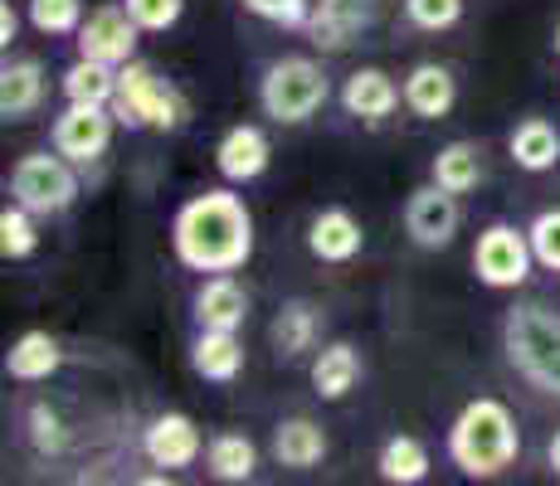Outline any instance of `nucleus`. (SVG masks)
Listing matches in <instances>:
<instances>
[{"mask_svg": "<svg viewBox=\"0 0 560 486\" xmlns=\"http://www.w3.org/2000/svg\"><path fill=\"white\" fill-rule=\"evenodd\" d=\"M171 248L190 273H240L254 258V214L234 190L190 194L171 220Z\"/></svg>", "mask_w": 560, "mask_h": 486, "instance_id": "1", "label": "nucleus"}, {"mask_svg": "<svg viewBox=\"0 0 560 486\" xmlns=\"http://www.w3.org/2000/svg\"><path fill=\"white\" fill-rule=\"evenodd\" d=\"M516 452H522V428L502 399H468L458 408L454 428H448V458L463 477H502L516 462Z\"/></svg>", "mask_w": 560, "mask_h": 486, "instance_id": "2", "label": "nucleus"}, {"mask_svg": "<svg viewBox=\"0 0 560 486\" xmlns=\"http://www.w3.org/2000/svg\"><path fill=\"white\" fill-rule=\"evenodd\" d=\"M502 345L526 384L560 399V311L541 301H516L502 321Z\"/></svg>", "mask_w": 560, "mask_h": 486, "instance_id": "3", "label": "nucleus"}, {"mask_svg": "<svg viewBox=\"0 0 560 486\" xmlns=\"http://www.w3.org/2000/svg\"><path fill=\"white\" fill-rule=\"evenodd\" d=\"M113 112H117V122L132 127V132H147V127H152V132H180L190 117V103L176 83L161 79L152 63L132 59L117 69Z\"/></svg>", "mask_w": 560, "mask_h": 486, "instance_id": "4", "label": "nucleus"}, {"mask_svg": "<svg viewBox=\"0 0 560 486\" xmlns=\"http://www.w3.org/2000/svg\"><path fill=\"white\" fill-rule=\"evenodd\" d=\"M327 93H331L327 73H322V63L307 59V54L273 59L264 69V79H258V107H264V117H273L278 127H303L307 117L322 112Z\"/></svg>", "mask_w": 560, "mask_h": 486, "instance_id": "5", "label": "nucleus"}, {"mask_svg": "<svg viewBox=\"0 0 560 486\" xmlns=\"http://www.w3.org/2000/svg\"><path fill=\"white\" fill-rule=\"evenodd\" d=\"M10 200L35 210L39 220L45 214H63L73 200H79V176H73V161L59 156V151H30V156L15 161L10 170Z\"/></svg>", "mask_w": 560, "mask_h": 486, "instance_id": "6", "label": "nucleus"}, {"mask_svg": "<svg viewBox=\"0 0 560 486\" xmlns=\"http://www.w3.org/2000/svg\"><path fill=\"white\" fill-rule=\"evenodd\" d=\"M532 239H526L522 229H512V224H488V229L478 234V248H472V273H478L482 287L492 292H512L522 287L526 277H532Z\"/></svg>", "mask_w": 560, "mask_h": 486, "instance_id": "7", "label": "nucleus"}, {"mask_svg": "<svg viewBox=\"0 0 560 486\" xmlns=\"http://www.w3.org/2000/svg\"><path fill=\"white\" fill-rule=\"evenodd\" d=\"M117 112L113 107H98V103H69L59 117H54L49 137H54V151L69 156L73 166H93V161L107 156L113 146V132H117Z\"/></svg>", "mask_w": 560, "mask_h": 486, "instance_id": "8", "label": "nucleus"}, {"mask_svg": "<svg viewBox=\"0 0 560 486\" xmlns=\"http://www.w3.org/2000/svg\"><path fill=\"white\" fill-rule=\"evenodd\" d=\"M458 224H463V210H458V194L454 190H444L439 180L409 190V200H405V234L419 248H448V244H454V234H458Z\"/></svg>", "mask_w": 560, "mask_h": 486, "instance_id": "9", "label": "nucleus"}, {"mask_svg": "<svg viewBox=\"0 0 560 486\" xmlns=\"http://www.w3.org/2000/svg\"><path fill=\"white\" fill-rule=\"evenodd\" d=\"M137 35H142V25L127 15V5H98L93 15H83L73 45H79L83 59H98V63L122 69V63H132V54H137Z\"/></svg>", "mask_w": 560, "mask_h": 486, "instance_id": "10", "label": "nucleus"}, {"mask_svg": "<svg viewBox=\"0 0 560 486\" xmlns=\"http://www.w3.org/2000/svg\"><path fill=\"white\" fill-rule=\"evenodd\" d=\"M375 15H381V0H312V15H307L303 35L317 49L341 54L375 25Z\"/></svg>", "mask_w": 560, "mask_h": 486, "instance_id": "11", "label": "nucleus"}, {"mask_svg": "<svg viewBox=\"0 0 560 486\" xmlns=\"http://www.w3.org/2000/svg\"><path fill=\"white\" fill-rule=\"evenodd\" d=\"M142 452L156 467L180 472V467H196V458L205 452V438L190 414H156L142 434Z\"/></svg>", "mask_w": 560, "mask_h": 486, "instance_id": "12", "label": "nucleus"}, {"mask_svg": "<svg viewBox=\"0 0 560 486\" xmlns=\"http://www.w3.org/2000/svg\"><path fill=\"white\" fill-rule=\"evenodd\" d=\"M322 327H327V311L307 297H293L278 307L273 327H268V341H273V355L278 360H303L307 351H317L322 341Z\"/></svg>", "mask_w": 560, "mask_h": 486, "instance_id": "13", "label": "nucleus"}, {"mask_svg": "<svg viewBox=\"0 0 560 486\" xmlns=\"http://www.w3.org/2000/svg\"><path fill=\"white\" fill-rule=\"evenodd\" d=\"M268 156H273V146H268L264 127H254V122L230 127V132L220 137V146H214V166H220V176L230 180V186L258 180L268 170Z\"/></svg>", "mask_w": 560, "mask_h": 486, "instance_id": "14", "label": "nucleus"}, {"mask_svg": "<svg viewBox=\"0 0 560 486\" xmlns=\"http://www.w3.org/2000/svg\"><path fill=\"white\" fill-rule=\"evenodd\" d=\"M458 103V79L454 69H444V63H415V69L405 73V107L415 117H424V122H439V117H448Z\"/></svg>", "mask_w": 560, "mask_h": 486, "instance_id": "15", "label": "nucleus"}, {"mask_svg": "<svg viewBox=\"0 0 560 486\" xmlns=\"http://www.w3.org/2000/svg\"><path fill=\"white\" fill-rule=\"evenodd\" d=\"M307 248H312V258H322V263H351V258L365 248V229L351 210L331 204V210H322L317 220L307 224Z\"/></svg>", "mask_w": 560, "mask_h": 486, "instance_id": "16", "label": "nucleus"}, {"mask_svg": "<svg viewBox=\"0 0 560 486\" xmlns=\"http://www.w3.org/2000/svg\"><path fill=\"white\" fill-rule=\"evenodd\" d=\"M190 311H196V327L240 331L244 321H249V292L234 283L230 273H214L210 283H200L196 301H190Z\"/></svg>", "mask_w": 560, "mask_h": 486, "instance_id": "17", "label": "nucleus"}, {"mask_svg": "<svg viewBox=\"0 0 560 486\" xmlns=\"http://www.w3.org/2000/svg\"><path fill=\"white\" fill-rule=\"evenodd\" d=\"M45 93H49V79H45V63L39 59H10L5 69H0V117H5V122L35 117Z\"/></svg>", "mask_w": 560, "mask_h": 486, "instance_id": "18", "label": "nucleus"}, {"mask_svg": "<svg viewBox=\"0 0 560 486\" xmlns=\"http://www.w3.org/2000/svg\"><path fill=\"white\" fill-rule=\"evenodd\" d=\"M405 103V88H395V79L385 69H357L341 88V107L361 122H385L395 107Z\"/></svg>", "mask_w": 560, "mask_h": 486, "instance_id": "19", "label": "nucleus"}, {"mask_svg": "<svg viewBox=\"0 0 560 486\" xmlns=\"http://www.w3.org/2000/svg\"><path fill=\"white\" fill-rule=\"evenodd\" d=\"M190 370H196L200 380H210V384L240 380V370H244V341L234 336V331L200 327L196 345H190Z\"/></svg>", "mask_w": 560, "mask_h": 486, "instance_id": "20", "label": "nucleus"}, {"mask_svg": "<svg viewBox=\"0 0 560 486\" xmlns=\"http://www.w3.org/2000/svg\"><path fill=\"white\" fill-rule=\"evenodd\" d=\"M327 428L317 418H283L273 428V458L278 467H293V472H312L322 458H327Z\"/></svg>", "mask_w": 560, "mask_h": 486, "instance_id": "21", "label": "nucleus"}, {"mask_svg": "<svg viewBox=\"0 0 560 486\" xmlns=\"http://www.w3.org/2000/svg\"><path fill=\"white\" fill-rule=\"evenodd\" d=\"M357 380H361V351L351 341H331L327 351H317V360H312V389H317V399L337 404V399H347L357 389Z\"/></svg>", "mask_w": 560, "mask_h": 486, "instance_id": "22", "label": "nucleus"}, {"mask_svg": "<svg viewBox=\"0 0 560 486\" xmlns=\"http://www.w3.org/2000/svg\"><path fill=\"white\" fill-rule=\"evenodd\" d=\"M59 365H63V351H59V341H54L49 331H25V336L5 351V375L10 380H20V384L49 380Z\"/></svg>", "mask_w": 560, "mask_h": 486, "instance_id": "23", "label": "nucleus"}, {"mask_svg": "<svg viewBox=\"0 0 560 486\" xmlns=\"http://www.w3.org/2000/svg\"><path fill=\"white\" fill-rule=\"evenodd\" d=\"M508 151H512V161H516L522 170L541 176V170H551L556 161H560V132H556L551 122H546V117H526V122L512 127Z\"/></svg>", "mask_w": 560, "mask_h": 486, "instance_id": "24", "label": "nucleus"}, {"mask_svg": "<svg viewBox=\"0 0 560 486\" xmlns=\"http://www.w3.org/2000/svg\"><path fill=\"white\" fill-rule=\"evenodd\" d=\"M429 467H434V462H429V448L409 434L385 438L381 458H375V472H381V482H390V486H419L429 477Z\"/></svg>", "mask_w": 560, "mask_h": 486, "instance_id": "25", "label": "nucleus"}, {"mask_svg": "<svg viewBox=\"0 0 560 486\" xmlns=\"http://www.w3.org/2000/svg\"><path fill=\"white\" fill-rule=\"evenodd\" d=\"M59 88L69 103H98V107H113V97H117V69L113 63H98V59H73L69 69H63V79H59Z\"/></svg>", "mask_w": 560, "mask_h": 486, "instance_id": "26", "label": "nucleus"}, {"mask_svg": "<svg viewBox=\"0 0 560 486\" xmlns=\"http://www.w3.org/2000/svg\"><path fill=\"white\" fill-rule=\"evenodd\" d=\"M205 467L214 482H249L258 472V448L249 434H214L205 448Z\"/></svg>", "mask_w": 560, "mask_h": 486, "instance_id": "27", "label": "nucleus"}, {"mask_svg": "<svg viewBox=\"0 0 560 486\" xmlns=\"http://www.w3.org/2000/svg\"><path fill=\"white\" fill-rule=\"evenodd\" d=\"M434 180L444 190H454V194L478 190V180H482V146L478 142H448L434 156Z\"/></svg>", "mask_w": 560, "mask_h": 486, "instance_id": "28", "label": "nucleus"}, {"mask_svg": "<svg viewBox=\"0 0 560 486\" xmlns=\"http://www.w3.org/2000/svg\"><path fill=\"white\" fill-rule=\"evenodd\" d=\"M35 220L39 214L25 210V204H5V210H0V258H5V263H20V258H30L39 248Z\"/></svg>", "mask_w": 560, "mask_h": 486, "instance_id": "29", "label": "nucleus"}, {"mask_svg": "<svg viewBox=\"0 0 560 486\" xmlns=\"http://www.w3.org/2000/svg\"><path fill=\"white\" fill-rule=\"evenodd\" d=\"M30 25L39 35H79L83 0H30Z\"/></svg>", "mask_w": 560, "mask_h": 486, "instance_id": "30", "label": "nucleus"}, {"mask_svg": "<svg viewBox=\"0 0 560 486\" xmlns=\"http://www.w3.org/2000/svg\"><path fill=\"white\" fill-rule=\"evenodd\" d=\"M405 20L415 29L439 35V29H454L463 20V0H405Z\"/></svg>", "mask_w": 560, "mask_h": 486, "instance_id": "31", "label": "nucleus"}, {"mask_svg": "<svg viewBox=\"0 0 560 486\" xmlns=\"http://www.w3.org/2000/svg\"><path fill=\"white\" fill-rule=\"evenodd\" d=\"M526 239H532V253L541 268L560 273V210H541L532 224H526Z\"/></svg>", "mask_w": 560, "mask_h": 486, "instance_id": "32", "label": "nucleus"}, {"mask_svg": "<svg viewBox=\"0 0 560 486\" xmlns=\"http://www.w3.org/2000/svg\"><path fill=\"white\" fill-rule=\"evenodd\" d=\"M244 10L278 29H307V15H312V0H244Z\"/></svg>", "mask_w": 560, "mask_h": 486, "instance_id": "33", "label": "nucleus"}, {"mask_svg": "<svg viewBox=\"0 0 560 486\" xmlns=\"http://www.w3.org/2000/svg\"><path fill=\"white\" fill-rule=\"evenodd\" d=\"M122 5L147 35H161V29H171L186 15V0H122Z\"/></svg>", "mask_w": 560, "mask_h": 486, "instance_id": "34", "label": "nucleus"}, {"mask_svg": "<svg viewBox=\"0 0 560 486\" xmlns=\"http://www.w3.org/2000/svg\"><path fill=\"white\" fill-rule=\"evenodd\" d=\"M30 438H35L39 452H59L63 448V424H59V414H54L49 404L30 408Z\"/></svg>", "mask_w": 560, "mask_h": 486, "instance_id": "35", "label": "nucleus"}, {"mask_svg": "<svg viewBox=\"0 0 560 486\" xmlns=\"http://www.w3.org/2000/svg\"><path fill=\"white\" fill-rule=\"evenodd\" d=\"M15 35H20V15L10 10V0H5V5H0V45L10 49V39H15Z\"/></svg>", "mask_w": 560, "mask_h": 486, "instance_id": "36", "label": "nucleus"}, {"mask_svg": "<svg viewBox=\"0 0 560 486\" xmlns=\"http://www.w3.org/2000/svg\"><path fill=\"white\" fill-rule=\"evenodd\" d=\"M546 462H551V472H556V477H560V428H556L551 448H546Z\"/></svg>", "mask_w": 560, "mask_h": 486, "instance_id": "37", "label": "nucleus"}, {"mask_svg": "<svg viewBox=\"0 0 560 486\" xmlns=\"http://www.w3.org/2000/svg\"><path fill=\"white\" fill-rule=\"evenodd\" d=\"M556 54H560V25H556Z\"/></svg>", "mask_w": 560, "mask_h": 486, "instance_id": "38", "label": "nucleus"}]
</instances>
